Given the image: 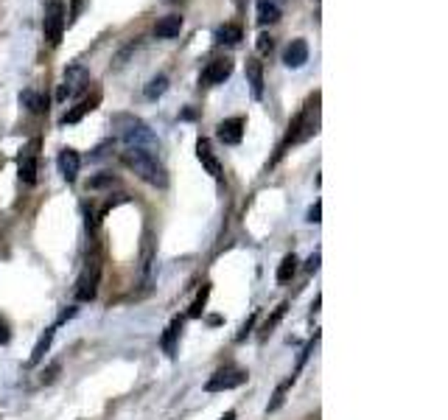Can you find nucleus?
<instances>
[{
  "label": "nucleus",
  "instance_id": "10",
  "mask_svg": "<svg viewBox=\"0 0 448 420\" xmlns=\"http://www.w3.org/2000/svg\"><path fill=\"white\" fill-rule=\"evenodd\" d=\"M196 157H199V162L204 165V171H207L213 179H218V176H221V162H218V157L213 154L210 140H204V137H199V140H196Z\"/></svg>",
  "mask_w": 448,
  "mask_h": 420
},
{
  "label": "nucleus",
  "instance_id": "16",
  "mask_svg": "<svg viewBox=\"0 0 448 420\" xmlns=\"http://www.w3.org/2000/svg\"><path fill=\"white\" fill-rule=\"evenodd\" d=\"M179 330H182V319H171V325L165 328V333H162V350H165V356H174L176 353V339H179Z\"/></svg>",
  "mask_w": 448,
  "mask_h": 420
},
{
  "label": "nucleus",
  "instance_id": "12",
  "mask_svg": "<svg viewBox=\"0 0 448 420\" xmlns=\"http://www.w3.org/2000/svg\"><path fill=\"white\" fill-rule=\"evenodd\" d=\"M308 62V45L305 39H291L286 53H283V64L286 67H302Z\"/></svg>",
  "mask_w": 448,
  "mask_h": 420
},
{
  "label": "nucleus",
  "instance_id": "23",
  "mask_svg": "<svg viewBox=\"0 0 448 420\" xmlns=\"http://www.w3.org/2000/svg\"><path fill=\"white\" fill-rule=\"evenodd\" d=\"M291 384H294V375H291V378H286V381H283V384L274 389V398H272V403L266 406V412H274V409H280V406H283V400H286V392L291 389Z\"/></svg>",
  "mask_w": 448,
  "mask_h": 420
},
{
  "label": "nucleus",
  "instance_id": "6",
  "mask_svg": "<svg viewBox=\"0 0 448 420\" xmlns=\"http://www.w3.org/2000/svg\"><path fill=\"white\" fill-rule=\"evenodd\" d=\"M87 84H90V73H87L81 64H70V67L64 70V78H62V84H59L56 98H59V101L73 98V95L84 92V90H87Z\"/></svg>",
  "mask_w": 448,
  "mask_h": 420
},
{
  "label": "nucleus",
  "instance_id": "7",
  "mask_svg": "<svg viewBox=\"0 0 448 420\" xmlns=\"http://www.w3.org/2000/svg\"><path fill=\"white\" fill-rule=\"evenodd\" d=\"M98 274H101L98 260H90V263L84 266V272H81L78 283H76V300L87 302V300H92V297H95V291H98Z\"/></svg>",
  "mask_w": 448,
  "mask_h": 420
},
{
  "label": "nucleus",
  "instance_id": "4",
  "mask_svg": "<svg viewBox=\"0 0 448 420\" xmlns=\"http://www.w3.org/2000/svg\"><path fill=\"white\" fill-rule=\"evenodd\" d=\"M64 22H67V11H64V3L62 0H50L45 6V17H42V28H45V39L50 45H59L62 42V31H64Z\"/></svg>",
  "mask_w": 448,
  "mask_h": 420
},
{
  "label": "nucleus",
  "instance_id": "29",
  "mask_svg": "<svg viewBox=\"0 0 448 420\" xmlns=\"http://www.w3.org/2000/svg\"><path fill=\"white\" fill-rule=\"evenodd\" d=\"M272 45H274V39H272L269 34H260V36H258V53H269Z\"/></svg>",
  "mask_w": 448,
  "mask_h": 420
},
{
  "label": "nucleus",
  "instance_id": "2",
  "mask_svg": "<svg viewBox=\"0 0 448 420\" xmlns=\"http://www.w3.org/2000/svg\"><path fill=\"white\" fill-rule=\"evenodd\" d=\"M120 160L143 182H148L154 188H165L168 185V174H165L162 162L157 160V154H148V151H140V148H126V151H120Z\"/></svg>",
  "mask_w": 448,
  "mask_h": 420
},
{
  "label": "nucleus",
  "instance_id": "24",
  "mask_svg": "<svg viewBox=\"0 0 448 420\" xmlns=\"http://www.w3.org/2000/svg\"><path fill=\"white\" fill-rule=\"evenodd\" d=\"M165 90H168V78H165V76H157V78H151V81L146 84V98H160Z\"/></svg>",
  "mask_w": 448,
  "mask_h": 420
},
{
  "label": "nucleus",
  "instance_id": "22",
  "mask_svg": "<svg viewBox=\"0 0 448 420\" xmlns=\"http://www.w3.org/2000/svg\"><path fill=\"white\" fill-rule=\"evenodd\" d=\"M20 101L34 112V115H39V112H45L48 109V101L42 98V95H36V92H31V90H25L22 95H20Z\"/></svg>",
  "mask_w": 448,
  "mask_h": 420
},
{
  "label": "nucleus",
  "instance_id": "20",
  "mask_svg": "<svg viewBox=\"0 0 448 420\" xmlns=\"http://www.w3.org/2000/svg\"><path fill=\"white\" fill-rule=\"evenodd\" d=\"M277 20H280V6H274L269 0H260L258 3V22L269 25V22H277Z\"/></svg>",
  "mask_w": 448,
  "mask_h": 420
},
{
  "label": "nucleus",
  "instance_id": "32",
  "mask_svg": "<svg viewBox=\"0 0 448 420\" xmlns=\"http://www.w3.org/2000/svg\"><path fill=\"white\" fill-rule=\"evenodd\" d=\"M11 339V333H8V328H6V322L0 319V344H6Z\"/></svg>",
  "mask_w": 448,
  "mask_h": 420
},
{
  "label": "nucleus",
  "instance_id": "3",
  "mask_svg": "<svg viewBox=\"0 0 448 420\" xmlns=\"http://www.w3.org/2000/svg\"><path fill=\"white\" fill-rule=\"evenodd\" d=\"M316 95L305 104V109L291 120V126H288V134H286V140H283V146H280V154H283V148L288 146V143H302V140H308L311 134H316V123H319V109H316Z\"/></svg>",
  "mask_w": 448,
  "mask_h": 420
},
{
  "label": "nucleus",
  "instance_id": "9",
  "mask_svg": "<svg viewBox=\"0 0 448 420\" xmlns=\"http://www.w3.org/2000/svg\"><path fill=\"white\" fill-rule=\"evenodd\" d=\"M244 118H227V120H221L218 123V129H216V134H218V140L221 143H227V146H235V143H241V137H244Z\"/></svg>",
  "mask_w": 448,
  "mask_h": 420
},
{
  "label": "nucleus",
  "instance_id": "14",
  "mask_svg": "<svg viewBox=\"0 0 448 420\" xmlns=\"http://www.w3.org/2000/svg\"><path fill=\"white\" fill-rule=\"evenodd\" d=\"M246 81H249L252 98L260 101L263 98V64L258 59H246Z\"/></svg>",
  "mask_w": 448,
  "mask_h": 420
},
{
  "label": "nucleus",
  "instance_id": "33",
  "mask_svg": "<svg viewBox=\"0 0 448 420\" xmlns=\"http://www.w3.org/2000/svg\"><path fill=\"white\" fill-rule=\"evenodd\" d=\"M81 6H84V0H73V8H70V20H76V17L81 14Z\"/></svg>",
  "mask_w": 448,
  "mask_h": 420
},
{
  "label": "nucleus",
  "instance_id": "13",
  "mask_svg": "<svg viewBox=\"0 0 448 420\" xmlns=\"http://www.w3.org/2000/svg\"><path fill=\"white\" fill-rule=\"evenodd\" d=\"M78 168H81L78 151H76V148H62V151H59V171H62V176H64L67 182H73L76 174H78Z\"/></svg>",
  "mask_w": 448,
  "mask_h": 420
},
{
  "label": "nucleus",
  "instance_id": "34",
  "mask_svg": "<svg viewBox=\"0 0 448 420\" xmlns=\"http://www.w3.org/2000/svg\"><path fill=\"white\" fill-rule=\"evenodd\" d=\"M316 266H319V255H311V258H308V266H305V269H308V272H314Z\"/></svg>",
  "mask_w": 448,
  "mask_h": 420
},
{
  "label": "nucleus",
  "instance_id": "19",
  "mask_svg": "<svg viewBox=\"0 0 448 420\" xmlns=\"http://www.w3.org/2000/svg\"><path fill=\"white\" fill-rule=\"evenodd\" d=\"M53 333H56V328H48V330L39 336V342L34 344V353H31L28 364H39V361H42V356L48 353V347H50V342H53Z\"/></svg>",
  "mask_w": 448,
  "mask_h": 420
},
{
  "label": "nucleus",
  "instance_id": "21",
  "mask_svg": "<svg viewBox=\"0 0 448 420\" xmlns=\"http://www.w3.org/2000/svg\"><path fill=\"white\" fill-rule=\"evenodd\" d=\"M297 255L291 252V255H286L283 260H280V266H277V283H288L291 277H294V272H297Z\"/></svg>",
  "mask_w": 448,
  "mask_h": 420
},
{
  "label": "nucleus",
  "instance_id": "28",
  "mask_svg": "<svg viewBox=\"0 0 448 420\" xmlns=\"http://www.w3.org/2000/svg\"><path fill=\"white\" fill-rule=\"evenodd\" d=\"M59 370H62V364H59V361H53L48 370H42V378H39V381H42V384H50V381L56 378V372H59Z\"/></svg>",
  "mask_w": 448,
  "mask_h": 420
},
{
  "label": "nucleus",
  "instance_id": "36",
  "mask_svg": "<svg viewBox=\"0 0 448 420\" xmlns=\"http://www.w3.org/2000/svg\"><path fill=\"white\" fill-rule=\"evenodd\" d=\"M269 3H274V6H283V0H269Z\"/></svg>",
  "mask_w": 448,
  "mask_h": 420
},
{
  "label": "nucleus",
  "instance_id": "25",
  "mask_svg": "<svg viewBox=\"0 0 448 420\" xmlns=\"http://www.w3.org/2000/svg\"><path fill=\"white\" fill-rule=\"evenodd\" d=\"M286 308H288L286 302H280V305L274 308V314H272V316L266 319V325H263V330H266V333H272V330H274V325H277V322L283 319V314H286Z\"/></svg>",
  "mask_w": 448,
  "mask_h": 420
},
{
  "label": "nucleus",
  "instance_id": "11",
  "mask_svg": "<svg viewBox=\"0 0 448 420\" xmlns=\"http://www.w3.org/2000/svg\"><path fill=\"white\" fill-rule=\"evenodd\" d=\"M230 73H232V62H230V59H213V62L204 67L202 81H204V84H221L224 78H230Z\"/></svg>",
  "mask_w": 448,
  "mask_h": 420
},
{
  "label": "nucleus",
  "instance_id": "35",
  "mask_svg": "<svg viewBox=\"0 0 448 420\" xmlns=\"http://www.w3.org/2000/svg\"><path fill=\"white\" fill-rule=\"evenodd\" d=\"M221 420H235V412H227V414H224Z\"/></svg>",
  "mask_w": 448,
  "mask_h": 420
},
{
  "label": "nucleus",
  "instance_id": "1",
  "mask_svg": "<svg viewBox=\"0 0 448 420\" xmlns=\"http://www.w3.org/2000/svg\"><path fill=\"white\" fill-rule=\"evenodd\" d=\"M112 126L118 129V134L126 143V148H140V151H148V154L160 151V140L154 137V132L140 118H134V115H115Z\"/></svg>",
  "mask_w": 448,
  "mask_h": 420
},
{
  "label": "nucleus",
  "instance_id": "17",
  "mask_svg": "<svg viewBox=\"0 0 448 420\" xmlns=\"http://www.w3.org/2000/svg\"><path fill=\"white\" fill-rule=\"evenodd\" d=\"M98 101H101V92H92V98H87V101H81L76 109H70V112L62 118V123H76V120H81V115H87L90 109H95Z\"/></svg>",
  "mask_w": 448,
  "mask_h": 420
},
{
  "label": "nucleus",
  "instance_id": "27",
  "mask_svg": "<svg viewBox=\"0 0 448 420\" xmlns=\"http://www.w3.org/2000/svg\"><path fill=\"white\" fill-rule=\"evenodd\" d=\"M115 179H112V174H101V176H95V179H90L87 182V188L90 190H95V188H104V185H112Z\"/></svg>",
  "mask_w": 448,
  "mask_h": 420
},
{
  "label": "nucleus",
  "instance_id": "30",
  "mask_svg": "<svg viewBox=\"0 0 448 420\" xmlns=\"http://www.w3.org/2000/svg\"><path fill=\"white\" fill-rule=\"evenodd\" d=\"M255 316H258V314H252V316H249V319H246V322L241 325V330H238V342L249 336V330H252V325H255Z\"/></svg>",
  "mask_w": 448,
  "mask_h": 420
},
{
  "label": "nucleus",
  "instance_id": "31",
  "mask_svg": "<svg viewBox=\"0 0 448 420\" xmlns=\"http://www.w3.org/2000/svg\"><path fill=\"white\" fill-rule=\"evenodd\" d=\"M319 213H322V204L316 202V204L308 210V221H311V224H319Z\"/></svg>",
  "mask_w": 448,
  "mask_h": 420
},
{
  "label": "nucleus",
  "instance_id": "8",
  "mask_svg": "<svg viewBox=\"0 0 448 420\" xmlns=\"http://www.w3.org/2000/svg\"><path fill=\"white\" fill-rule=\"evenodd\" d=\"M17 171H20V179H22L25 185H34V182H36V140L20 151Z\"/></svg>",
  "mask_w": 448,
  "mask_h": 420
},
{
  "label": "nucleus",
  "instance_id": "26",
  "mask_svg": "<svg viewBox=\"0 0 448 420\" xmlns=\"http://www.w3.org/2000/svg\"><path fill=\"white\" fill-rule=\"evenodd\" d=\"M207 291H210L207 286H204V288L199 291V297H196V302L190 305V311H188V316H199V314H202V308H204V300H207Z\"/></svg>",
  "mask_w": 448,
  "mask_h": 420
},
{
  "label": "nucleus",
  "instance_id": "18",
  "mask_svg": "<svg viewBox=\"0 0 448 420\" xmlns=\"http://www.w3.org/2000/svg\"><path fill=\"white\" fill-rule=\"evenodd\" d=\"M241 39H244V31L238 25H232V22H227V25H221L216 31V42H221V45H238Z\"/></svg>",
  "mask_w": 448,
  "mask_h": 420
},
{
  "label": "nucleus",
  "instance_id": "15",
  "mask_svg": "<svg viewBox=\"0 0 448 420\" xmlns=\"http://www.w3.org/2000/svg\"><path fill=\"white\" fill-rule=\"evenodd\" d=\"M179 31H182V17H179V14H168V17L157 20V25H154V34L162 36V39H171V36H176Z\"/></svg>",
  "mask_w": 448,
  "mask_h": 420
},
{
  "label": "nucleus",
  "instance_id": "5",
  "mask_svg": "<svg viewBox=\"0 0 448 420\" xmlns=\"http://www.w3.org/2000/svg\"><path fill=\"white\" fill-rule=\"evenodd\" d=\"M246 381V370H241V367H218L210 378H207V384H204V389L207 392H224V389H235V386H241Z\"/></svg>",
  "mask_w": 448,
  "mask_h": 420
}]
</instances>
